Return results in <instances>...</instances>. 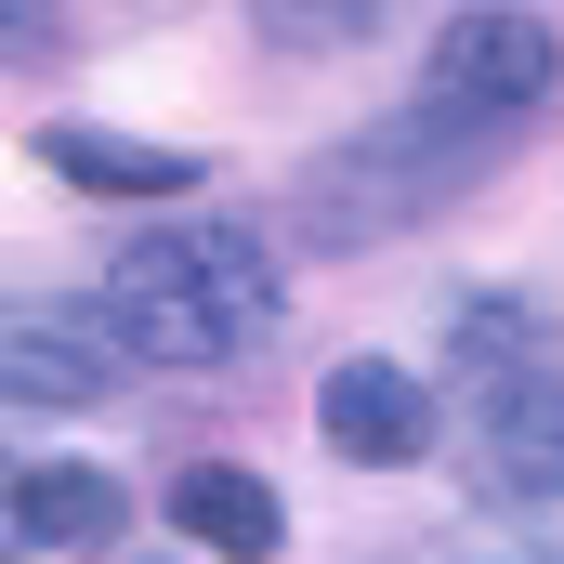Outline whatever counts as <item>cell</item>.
<instances>
[{
	"mask_svg": "<svg viewBox=\"0 0 564 564\" xmlns=\"http://www.w3.org/2000/svg\"><path fill=\"white\" fill-rule=\"evenodd\" d=\"M289 315L276 250L224 210H184V224H144L132 250L106 263V341L144 355V368H224L250 355L263 328Z\"/></svg>",
	"mask_w": 564,
	"mask_h": 564,
	"instance_id": "6da1fadb",
	"label": "cell"
},
{
	"mask_svg": "<svg viewBox=\"0 0 564 564\" xmlns=\"http://www.w3.org/2000/svg\"><path fill=\"white\" fill-rule=\"evenodd\" d=\"M459 381H473V459L486 499L564 525V328L539 302H473L459 315Z\"/></svg>",
	"mask_w": 564,
	"mask_h": 564,
	"instance_id": "7a4b0ae2",
	"label": "cell"
},
{
	"mask_svg": "<svg viewBox=\"0 0 564 564\" xmlns=\"http://www.w3.org/2000/svg\"><path fill=\"white\" fill-rule=\"evenodd\" d=\"M486 158H499V119H473V106L368 119L355 144H328V158H315V184H302V237H315V250H368V237H394V224L446 210Z\"/></svg>",
	"mask_w": 564,
	"mask_h": 564,
	"instance_id": "3957f363",
	"label": "cell"
},
{
	"mask_svg": "<svg viewBox=\"0 0 564 564\" xmlns=\"http://www.w3.org/2000/svg\"><path fill=\"white\" fill-rule=\"evenodd\" d=\"M552 79H564V40H552V13H525V0H473V13L433 26V106L512 119V106H539Z\"/></svg>",
	"mask_w": 564,
	"mask_h": 564,
	"instance_id": "277c9868",
	"label": "cell"
},
{
	"mask_svg": "<svg viewBox=\"0 0 564 564\" xmlns=\"http://www.w3.org/2000/svg\"><path fill=\"white\" fill-rule=\"evenodd\" d=\"M315 433H328V459H355V473H408V459L433 446L421 368H394V355H341L328 394H315Z\"/></svg>",
	"mask_w": 564,
	"mask_h": 564,
	"instance_id": "5b68a950",
	"label": "cell"
},
{
	"mask_svg": "<svg viewBox=\"0 0 564 564\" xmlns=\"http://www.w3.org/2000/svg\"><path fill=\"white\" fill-rule=\"evenodd\" d=\"M171 525H184L197 552H224V564H263V552L289 539L276 486H263V473H237V459H184V473H171Z\"/></svg>",
	"mask_w": 564,
	"mask_h": 564,
	"instance_id": "8992f818",
	"label": "cell"
},
{
	"mask_svg": "<svg viewBox=\"0 0 564 564\" xmlns=\"http://www.w3.org/2000/svg\"><path fill=\"white\" fill-rule=\"evenodd\" d=\"M119 473H93V459H26L13 473V539L26 552H106L119 539Z\"/></svg>",
	"mask_w": 564,
	"mask_h": 564,
	"instance_id": "52a82bcc",
	"label": "cell"
},
{
	"mask_svg": "<svg viewBox=\"0 0 564 564\" xmlns=\"http://www.w3.org/2000/svg\"><path fill=\"white\" fill-rule=\"evenodd\" d=\"M0 381H13V408H93L119 368H106V341L66 328L53 302H13V368H0Z\"/></svg>",
	"mask_w": 564,
	"mask_h": 564,
	"instance_id": "ba28073f",
	"label": "cell"
},
{
	"mask_svg": "<svg viewBox=\"0 0 564 564\" xmlns=\"http://www.w3.org/2000/svg\"><path fill=\"white\" fill-rule=\"evenodd\" d=\"M40 171H66L79 197H171V184H197V158L132 144V132H93V119H53V132H40Z\"/></svg>",
	"mask_w": 564,
	"mask_h": 564,
	"instance_id": "9c48e42d",
	"label": "cell"
}]
</instances>
